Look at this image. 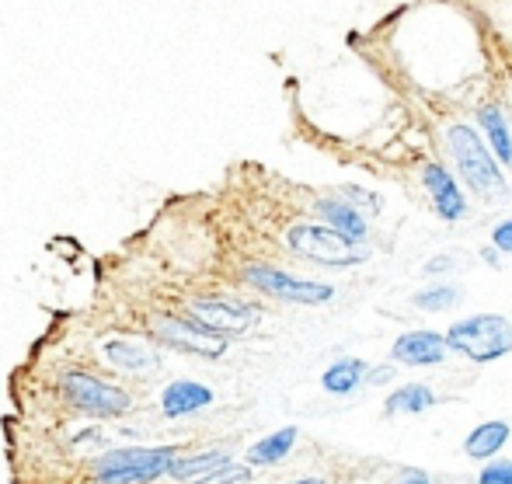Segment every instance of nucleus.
<instances>
[{
    "mask_svg": "<svg viewBox=\"0 0 512 484\" xmlns=\"http://www.w3.org/2000/svg\"><path fill=\"white\" fill-rule=\"evenodd\" d=\"M290 248L297 251L300 258H310V262L321 265H335V269H345V265H359L370 258V248L356 237L342 234L335 227H314V223H297L290 230Z\"/></svg>",
    "mask_w": 512,
    "mask_h": 484,
    "instance_id": "nucleus-1",
    "label": "nucleus"
},
{
    "mask_svg": "<svg viewBox=\"0 0 512 484\" xmlns=\"http://www.w3.org/2000/svg\"><path fill=\"white\" fill-rule=\"evenodd\" d=\"M450 150H453V161H457L460 175L467 178V185L474 189V195L495 202L502 192H506V178H502L499 164L492 161L488 147L481 143V136L474 133L471 126L450 129Z\"/></svg>",
    "mask_w": 512,
    "mask_h": 484,
    "instance_id": "nucleus-2",
    "label": "nucleus"
},
{
    "mask_svg": "<svg viewBox=\"0 0 512 484\" xmlns=\"http://www.w3.org/2000/svg\"><path fill=\"white\" fill-rule=\"evenodd\" d=\"M446 345L457 352H464L474 363H492L512 352V324L499 314H478L467 321L453 324Z\"/></svg>",
    "mask_w": 512,
    "mask_h": 484,
    "instance_id": "nucleus-3",
    "label": "nucleus"
},
{
    "mask_svg": "<svg viewBox=\"0 0 512 484\" xmlns=\"http://www.w3.org/2000/svg\"><path fill=\"white\" fill-rule=\"evenodd\" d=\"M175 450H115L98 464L102 484H147L161 474H171Z\"/></svg>",
    "mask_w": 512,
    "mask_h": 484,
    "instance_id": "nucleus-4",
    "label": "nucleus"
},
{
    "mask_svg": "<svg viewBox=\"0 0 512 484\" xmlns=\"http://www.w3.org/2000/svg\"><path fill=\"white\" fill-rule=\"evenodd\" d=\"M63 394L74 408L88 411V415H122L129 408V394H122L119 387L102 384V380L88 377V373H67L63 377Z\"/></svg>",
    "mask_w": 512,
    "mask_h": 484,
    "instance_id": "nucleus-5",
    "label": "nucleus"
},
{
    "mask_svg": "<svg viewBox=\"0 0 512 484\" xmlns=\"http://www.w3.org/2000/svg\"><path fill=\"white\" fill-rule=\"evenodd\" d=\"M244 279H248L255 290L272 293V296H279V300H290V303H324L335 296L331 286L297 279V276H290V272L269 269V265H251V269L244 272Z\"/></svg>",
    "mask_w": 512,
    "mask_h": 484,
    "instance_id": "nucleus-6",
    "label": "nucleus"
},
{
    "mask_svg": "<svg viewBox=\"0 0 512 484\" xmlns=\"http://www.w3.org/2000/svg\"><path fill=\"white\" fill-rule=\"evenodd\" d=\"M154 331L161 342L175 345V349H185V352H196V356H223V349H227V338H220L216 331H209L206 324H189L182 321V317H171V314H161L154 317Z\"/></svg>",
    "mask_w": 512,
    "mask_h": 484,
    "instance_id": "nucleus-7",
    "label": "nucleus"
},
{
    "mask_svg": "<svg viewBox=\"0 0 512 484\" xmlns=\"http://www.w3.org/2000/svg\"><path fill=\"white\" fill-rule=\"evenodd\" d=\"M192 317L199 324H206L216 335H244V331L255 324V310L244 307V303H230V300H196L192 303Z\"/></svg>",
    "mask_w": 512,
    "mask_h": 484,
    "instance_id": "nucleus-8",
    "label": "nucleus"
},
{
    "mask_svg": "<svg viewBox=\"0 0 512 484\" xmlns=\"http://www.w3.org/2000/svg\"><path fill=\"white\" fill-rule=\"evenodd\" d=\"M446 338L436 331H411L394 342V359L405 366H436L446 359Z\"/></svg>",
    "mask_w": 512,
    "mask_h": 484,
    "instance_id": "nucleus-9",
    "label": "nucleus"
},
{
    "mask_svg": "<svg viewBox=\"0 0 512 484\" xmlns=\"http://www.w3.org/2000/svg\"><path fill=\"white\" fill-rule=\"evenodd\" d=\"M422 178H425V189L432 195V206H436V213L443 216V220H460V216L467 213V202H464V195H460L457 182H453V175H446L443 168L429 164Z\"/></svg>",
    "mask_w": 512,
    "mask_h": 484,
    "instance_id": "nucleus-10",
    "label": "nucleus"
},
{
    "mask_svg": "<svg viewBox=\"0 0 512 484\" xmlns=\"http://www.w3.org/2000/svg\"><path fill=\"white\" fill-rule=\"evenodd\" d=\"M102 356L115 370H126V373H154L157 370V356L154 349L140 342H129V338H112V342L102 345Z\"/></svg>",
    "mask_w": 512,
    "mask_h": 484,
    "instance_id": "nucleus-11",
    "label": "nucleus"
},
{
    "mask_svg": "<svg viewBox=\"0 0 512 484\" xmlns=\"http://www.w3.org/2000/svg\"><path fill=\"white\" fill-rule=\"evenodd\" d=\"M161 404H164V415L168 418L192 415V411L213 404V390L203 387V384H192V380H178V384H171L161 394Z\"/></svg>",
    "mask_w": 512,
    "mask_h": 484,
    "instance_id": "nucleus-12",
    "label": "nucleus"
},
{
    "mask_svg": "<svg viewBox=\"0 0 512 484\" xmlns=\"http://www.w3.org/2000/svg\"><path fill=\"white\" fill-rule=\"evenodd\" d=\"M506 443H509L506 422H481L478 429L467 436L464 450H467V457H474V460H488V457H495Z\"/></svg>",
    "mask_w": 512,
    "mask_h": 484,
    "instance_id": "nucleus-13",
    "label": "nucleus"
},
{
    "mask_svg": "<svg viewBox=\"0 0 512 484\" xmlns=\"http://www.w3.org/2000/svg\"><path fill=\"white\" fill-rule=\"evenodd\" d=\"M317 213L328 220V227L342 230V234L356 237V241H363V237H366V220L356 213V206H349V202L324 199V202H317Z\"/></svg>",
    "mask_w": 512,
    "mask_h": 484,
    "instance_id": "nucleus-14",
    "label": "nucleus"
},
{
    "mask_svg": "<svg viewBox=\"0 0 512 484\" xmlns=\"http://www.w3.org/2000/svg\"><path fill=\"white\" fill-rule=\"evenodd\" d=\"M230 464V453L223 450H209V453H199V457H185V460H175L171 464V478L178 481H196V478H213L220 467Z\"/></svg>",
    "mask_w": 512,
    "mask_h": 484,
    "instance_id": "nucleus-15",
    "label": "nucleus"
},
{
    "mask_svg": "<svg viewBox=\"0 0 512 484\" xmlns=\"http://www.w3.org/2000/svg\"><path fill=\"white\" fill-rule=\"evenodd\" d=\"M366 377V363H359V359H338L335 366H328L321 377V384L328 394H352L359 384H363Z\"/></svg>",
    "mask_w": 512,
    "mask_h": 484,
    "instance_id": "nucleus-16",
    "label": "nucleus"
},
{
    "mask_svg": "<svg viewBox=\"0 0 512 484\" xmlns=\"http://www.w3.org/2000/svg\"><path fill=\"white\" fill-rule=\"evenodd\" d=\"M293 443H297V429H279V432H272L269 439H262V443H255L248 450V460L251 464H258V467H269V464H279V460L286 457V453L293 450Z\"/></svg>",
    "mask_w": 512,
    "mask_h": 484,
    "instance_id": "nucleus-17",
    "label": "nucleus"
},
{
    "mask_svg": "<svg viewBox=\"0 0 512 484\" xmlns=\"http://www.w3.org/2000/svg\"><path fill=\"white\" fill-rule=\"evenodd\" d=\"M432 404H436V394L422 384H408L387 397V411H408V415H418V411L432 408Z\"/></svg>",
    "mask_w": 512,
    "mask_h": 484,
    "instance_id": "nucleus-18",
    "label": "nucleus"
},
{
    "mask_svg": "<svg viewBox=\"0 0 512 484\" xmlns=\"http://www.w3.org/2000/svg\"><path fill=\"white\" fill-rule=\"evenodd\" d=\"M481 126H485L488 140H492V150L512 168V140H509L506 119H502L499 108H485V112H481Z\"/></svg>",
    "mask_w": 512,
    "mask_h": 484,
    "instance_id": "nucleus-19",
    "label": "nucleus"
},
{
    "mask_svg": "<svg viewBox=\"0 0 512 484\" xmlns=\"http://www.w3.org/2000/svg\"><path fill=\"white\" fill-rule=\"evenodd\" d=\"M457 300H460V290H453V286H432V290L415 293V307H422V310H450Z\"/></svg>",
    "mask_w": 512,
    "mask_h": 484,
    "instance_id": "nucleus-20",
    "label": "nucleus"
},
{
    "mask_svg": "<svg viewBox=\"0 0 512 484\" xmlns=\"http://www.w3.org/2000/svg\"><path fill=\"white\" fill-rule=\"evenodd\" d=\"M481 484H512V464H488L485 471H481Z\"/></svg>",
    "mask_w": 512,
    "mask_h": 484,
    "instance_id": "nucleus-21",
    "label": "nucleus"
},
{
    "mask_svg": "<svg viewBox=\"0 0 512 484\" xmlns=\"http://www.w3.org/2000/svg\"><path fill=\"white\" fill-rule=\"evenodd\" d=\"M492 241H495V248H499V251H506V255H512V220L499 223V227L492 230Z\"/></svg>",
    "mask_w": 512,
    "mask_h": 484,
    "instance_id": "nucleus-22",
    "label": "nucleus"
},
{
    "mask_svg": "<svg viewBox=\"0 0 512 484\" xmlns=\"http://www.w3.org/2000/svg\"><path fill=\"white\" fill-rule=\"evenodd\" d=\"M450 265H453V258H436V262L425 265V272H443V269H450Z\"/></svg>",
    "mask_w": 512,
    "mask_h": 484,
    "instance_id": "nucleus-23",
    "label": "nucleus"
},
{
    "mask_svg": "<svg viewBox=\"0 0 512 484\" xmlns=\"http://www.w3.org/2000/svg\"><path fill=\"white\" fill-rule=\"evenodd\" d=\"M398 484H432L429 478H422V474H408L405 481H398Z\"/></svg>",
    "mask_w": 512,
    "mask_h": 484,
    "instance_id": "nucleus-24",
    "label": "nucleus"
},
{
    "mask_svg": "<svg viewBox=\"0 0 512 484\" xmlns=\"http://www.w3.org/2000/svg\"><path fill=\"white\" fill-rule=\"evenodd\" d=\"M387 377H391V370H380V373H373V377H370V380H373V384H384V380H387Z\"/></svg>",
    "mask_w": 512,
    "mask_h": 484,
    "instance_id": "nucleus-25",
    "label": "nucleus"
},
{
    "mask_svg": "<svg viewBox=\"0 0 512 484\" xmlns=\"http://www.w3.org/2000/svg\"><path fill=\"white\" fill-rule=\"evenodd\" d=\"M293 484H321V478H304V481H293Z\"/></svg>",
    "mask_w": 512,
    "mask_h": 484,
    "instance_id": "nucleus-26",
    "label": "nucleus"
}]
</instances>
